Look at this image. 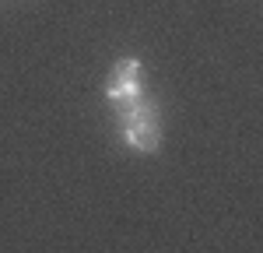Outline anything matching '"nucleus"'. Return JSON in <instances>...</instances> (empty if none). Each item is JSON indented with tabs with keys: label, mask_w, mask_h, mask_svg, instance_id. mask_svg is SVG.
<instances>
[{
	"label": "nucleus",
	"mask_w": 263,
	"mask_h": 253,
	"mask_svg": "<svg viewBox=\"0 0 263 253\" xmlns=\"http://www.w3.org/2000/svg\"><path fill=\"white\" fill-rule=\"evenodd\" d=\"M116 105V116H120V134L123 141L144 151V155H155L162 148V123H158V102L155 99H130V102H112Z\"/></svg>",
	"instance_id": "obj_1"
},
{
	"label": "nucleus",
	"mask_w": 263,
	"mask_h": 253,
	"mask_svg": "<svg viewBox=\"0 0 263 253\" xmlns=\"http://www.w3.org/2000/svg\"><path fill=\"white\" fill-rule=\"evenodd\" d=\"M144 84H141V60L126 57V60L112 63V74L105 81V99L109 102H130V99H141Z\"/></svg>",
	"instance_id": "obj_2"
}]
</instances>
